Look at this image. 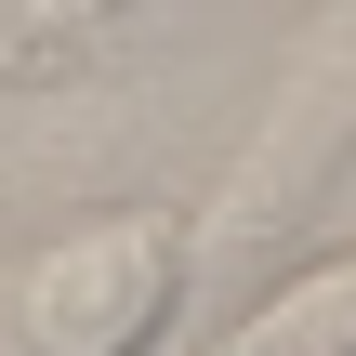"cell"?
Wrapping results in <instances>:
<instances>
[{
  "label": "cell",
  "instance_id": "cell-2",
  "mask_svg": "<svg viewBox=\"0 0 356 356\" xmlns=\"http://www.w3.org/2000/svg\"><path fill=\"white\" fill-rule=\"evenodd\" d=\"M211 356H356V251H317L304 277H277Z\"/></svg>",
  "mask_w": 356,
  "mask_h": 356
},
{
  "label": "cell",
  "instance_id": "cell-1",
  "mask_svg": "<svg viewBox=\"0 0 356 356\" xmlns=\"http://www.w3.org/2000/svg\"><path fill=\"white\" fill-rule=\"evenodd\" d=\"M185 291L172 211H79L0 264V356H159Z\"/></svg>",
  "mask_w": 356,
  "mask_h": 356
}]
</instances>
